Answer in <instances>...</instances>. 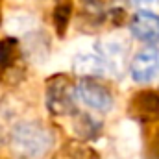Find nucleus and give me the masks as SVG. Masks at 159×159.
Returning a JSON list of instances; mask_svg holds the SVG:
<instances>
[{
  "label": "nucleus",
  "instance_id": "obj_1",
  "mask_svg": "<svg viewBox=\"0 0 159 159\" xmlns=\"http://www.w3.org/2000/svg\"><path fill=\"white\" fill-rule=\"evenodd\" d=\"M56 137L39 120H20L11 128L9 148L17 159H43L54 146Z\"/></svg>",
  "mask_w": 159,
  "mask_h": 159
},
{
  "label": "nucleus",
  "instance_id": "obj_2",
  "mask_svg": "<svg viewBox=\"0 0 159 159\" xmlns=\"http://www.w3.org/2000/svg\"><path fill=\"white\" fill-rule=\"evenodd\" d=\"M74 98H78L76 87H74V81L67 74H54L46 80L44 100H46V107L52 115H57V117L72 115L76 111Z\"/></svg>",
  "mask_w": 159,
  "mask_h": 159
},
{
  "label": "nucleus",
  "instance_id": "obj_3",
  "mask_svg": "<svg viewBox=\"0 0 159 159\" xmlns=\"http://www.w3.org/2000/svg\"><path fill=\"white\" fill-rule=\"evenodd\" d=\"M76 96L80 98V102H83L89 109L96 113H107L113 109L115 104L111 91L93 78H83L76 85Z\"/></svg>",
  "mask_w": 159,
  "mask_h": 159
},
{
  "label": "nucleus",
  "instance_id": "obj_4",
  "mask_svg": "<svg viewBox=\"0 0 159 159\" xmlns=\"http://www.w3.org/2000/svg\"><path fill=\"white\" fill-rule=\"evenodd\" d=\"M129 76L135 83H152L159 78V48L137 52L129 63Z\"/></svg>",
  "mask_w": 159,
  "mask_h": 159
},
{
  "label": "nucleus",
  "instance_id": "obj_5",
  "mask_svg": "<svg viewBox=\"0 0 159 159\" xmlns=\"http://www.w3.org/2000/svg\"><path fill=\"white\" fill-rule=\"evenodd\" d=\"M129 117L144 122L159 120V89H141L129 98Z\"/></svg>",
  "mask_w": 159,
  "mask_h": 159
},
{
  "label": "nucleus",
  "instance_id": "obj_6",
  "mask_svg": "<svg viewBox=\"0 0 159 159\" xmlns=\"http://www.w3.org/2000/svg\"><path fill=\"white\" fill-rule=\"evenodd\" d=\"M115 150L122 159H137L141 152V133L133 119L122 120L115 129Z\"/></svg>",
  "mask_w": 159,
  "mask_h": 159
},
{
  "label": "nucleus",
  "instance_id": "obj_7",
  "mask_svg": "<svg viewBox=\"0 0 159 159\" xmlns=\"http://www.w3.org/2000/svg\"><path fill=\"white\" fill-rule=\"evenodd\" d=\"M129 32L143 43H159V15L152 11H137L129 22Z\"/></svg>",
  "mask_w": 159,
  "mask_h": 159
},
{
  "label": "nucleus",
  "instance_id": "obj_8",
  "mask_svg": "<svg viewBox=\"0 0 159 159\" xmlns=\"http://www.w3.org/2000/svg\"><path fill=\"white\" fill-rule=\"evenodd\" d=\"M70 67L76 74L85 76V78L102 76L106 70H109L107 63L104 61V57L98 52H87V50H81L78 54H74V57L70 61Z\"/></svg>",
  "mask_w": 159,
  "mask_h": 159
},
{
  "label": "nucleus",
  "instance_id": "obj_9",
  "mask_svg": "<svg viewBox=\"0 0 159 159\" xmlns=\"http://www.w3.org/2000/svg\"><path fill=\"white\" fill-rule=\"evenodd\" d=\"M126 50H128V41L122 35H107L98 46V54L104 57L109 69H117V63L124 59Z\"/></svg>",
  "mask_w": 159,
  "mask_h": 159
},
{
  "label": "nucleus",
  "instance_id": "obj_10",
  "mask_svg": "<svg viewBox=\"0 0 159 159\" xmlns=\"http://www.w3.org/2000/svg\"><path fill=\"white\" fill-rule=\"evenodd\" d=\"M50 159H100V154L85 141H69L61 144Z\"/></svg>",
  "mask_w": 159,
  "mask_h": 159
},
{
  "label": "nucleus",
  "instance_id": "obj_11",
  "mask_svg": "<svg viewBox=\"0 0 159 159\" xmlns=\"http://www.w3.org/2000/svg\"><path fill=\"white\" fill-rule=\"evenodd\" d=\"M6 30L11 35H24V34H32L37 28V19L32 13L26 11H13L7 15L6 19Z\"/></svg>",
  "mask_w": 159,
  "mask_h": 159
},
{
  "label": "nucleus",
  "instance_id": "obj_12",
  "mask_svg": "<svg viewBox=\"0 0 159 159\" xmlns=\"http://www.w3.org/2000/svg\"><path fill=\"white\" fill-rule=\"evenodd\" d=\"M72 128L74 131L78 133V137L81 141H87V139H94L102 128V124L98 120H94L91 115H85V113H78L74 111L72 115Z\"/></svg>",
  "mask_w": 159,
  "mask_h": 159
},
{
  "label": "nucleus",
  "instance_id": "obj_13",
  "mask_svg": "<svg viewBox=\"0 0 159 159\" xmlns=\"http://www.w3.org/2000/svg\"><path fill=\"white\" fill-rule=\"evenodd\" d=\"M19 57V46L15 39H4L0 41V67L9 69Z\"/></svg>",
  "mask_w": 159,
  "mask_h": 159
},
{
  "label": "nucleus",
  "instance_id": "obj_14",
  "mask_svg": "<svg viewBox=\"0 0 159 159\" xmlns=\"http://www.w3.org/2000/svg\"><path fill=\"white\" fill-rule=\"evenodd\" d=\"M150 148H152V154L159 159V129L156 131V135L152 137V143H150Z\"/></svg>",
  "mask_w": 159,
  "mask_h": 159
},
{
  "label": "nucleus",
  "instance_id": "obj_15",
  "mask_svg": "<svg viewBox=\"0 0 159 159\" xmlns=\"http://www.w3.org/2000/svg\"><path fill=\"white\" fill-rule=\"evenodd\" d=\"M137 4H146V6H150V4H159V0H135Z\"/></svg>",
  "mask_w": 159,
  "mask_h": 159
}]
</instances>
